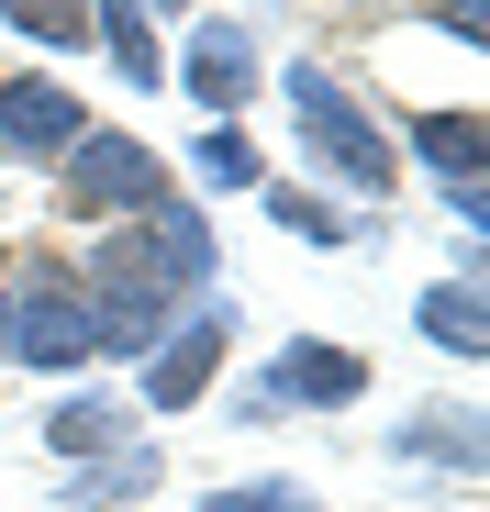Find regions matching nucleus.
Returning <instances> with one entry per match:
<instances>
[{
	"label": "nucleus",
	"instance_id": "3",
	"mask_svg": "<svg viewBox=\"0 0 490 512\" xmlns=\"http://www.w3.org/2000/svg\"><path fill=\"white\" fill-rule=\"evenodd\" d=\"M12 357L0 368H34V379H78V368H101L90 357V301H78V268L56 245H34V256H12Z\"/></svg>",
	"mask_w": 490,
	"mask_h": 512
},
{
	"label": "nucleus",
	"instance_id": "7",
	"mask_svg": "<svg viewBox=\"0 0 490 512\" xmlns=\"http://www.w3.org/2000/svg\"><path fill=\"white\" fill-rule=\"evenodd\" d=\"M368 379H379V368H368L357 346H323V334H301V346H279V357L257 368V390L279 401V423H290V412H357Z\"/></svg>",
	"mask_w": 490,
	"mask_h": 512
},
{
	"label": "nucleus",
	"instance_id": "14",
	"mask_svg": "<svg viewBox=\"0 0 490 512\" xmlns=\"http://www.w3.org/2000/svg\"><path fill=\"white\" fill-rule=\"evenodd\" d=\"M413 323H424V346H435V357H457V368H468V357L490 346V312H479V268L435 279V290L413 301Z\"/></svg>",
	"mask_w": 490,
	"mask_h": 512
},
{
	"label": "nucleus",
	"instance_id": "16",
	"mask_svg": "<svg viewBox=\"0 0 490 512\" xmlns=\"http://www.w3.org/2000/svg\"><path fill=\"white\" fill-rule=\"evenodd\" d=\"M0 23L34 56H90V0H0Z\"/></svg>",
	"mask_w": 490,
	"mask_h": 512
},
{
	"label": "nucleus",
	"instance_id": "19",
	"mask_svg": "<svg viewBox=\"0 0 490 512\" xmlns=\"http://www.w3.org/2000/svg\"><path fill=\"white\" fill-rule=\"evenodd\" d=\"M323 12H424V0H323Z\"/></svg>",
	"mask_w": 490,
	"mask_h": 512
},
{
	"label": "nucleus",
	"instance_id": "20",
	"mask_svg": "<svg viewBox=\"0 0 490 512\" xmlns=\"http://www.w3.org/2000/svg\"><path fill=\"white\" fill-rule=\"evenodd\" d=\"M0 357H12V279H0Z\"/></svg>",
	"mask_w": 490,
	"mask_h": 512
},
{
	"label": "nucleus",
	"instance_id": "12",
	"mask_svg": "<svg viewBox=\"0 0 490 512\" xmlns=\"http://www.w3.org/2000/svg\"><path fill=\"white\" fill-rule=\"evenodd\" d=\"M90 56H112V78L123 90H168V56H156V23L134 12V0H90Z\"/></svg>",
	"mask_w": 490,
	"mask_h": 512
},
{
	"label": "nucleus",
	"instance_id": "18",
	"mask_svg": "<svg viewBox=\"0 0 490 512\" xmlns=\"http://www.w3.org/2000/svg\"><path fill=\"white\" fill-rule=\"evenodd\" d=\"M424 12H435V23L457 34V45H479V0H424Z\"/></svg>",
	"mask_w": 490,
	"mask_h": 512
},
{
	"label": "nucleus",
	"instance_id": "13",
	"mask_svg": "<svg viewBox=\"0 0 490 512\" xmlns=\"http://www.w3.org/2000/svg\"><path fill=\"white\" fill-rule=\"evenodd\" d=\"M268 179H279V167H268V145L245 134V123H201V134H190V190H234V201H257Z\"/></svg>",
	"mask_w": 490,
	"mask_h": 512
},
{
	"label": "nucleus",
	"instance_id": "4",
	"mask_svg": "<svg viewBox=\"0 0 490 512\" xmlns=\"http://www.w3.org/2000/svg\"><path fill=\"white\" fill-rule=\"evenodd\" d=\"M223 357H234V301L212 290V301H190L168 323V346L134 368V412H201L212 379H223Z\"/></svg>",
	"mask_w": 490,
	"mask_h": 512
},
{
	"label": "nucleus",
	"instance_id": "10",
	"mask_svg": "<svg viewBox=\"0 0 490 512\" xmlns=\"http://www.w3.org/2000/svg\"><path fill=\"white\" fill-rule=\"evenodd\" d=\"M390 145H401V167H424V179L446 190V179H479V156H490V123H479L468 101H446V112H413V123H401Z\"/></svg>",
	"mask_w": 490,
	"mask_h": 512
},
{
	"label": "nucleus",
	"instance_id": "11",
	"mask_svg": "<svg viewBox=\"0 0 490 512\" xmlns=\"http://www.w3.org/2000/svg\"><path fill=\"white\" fill-rule=\"evenodd\" d=\"M123 435H145L123 390H56V412H45V457H67V468H90V457H112Z\"/></svg>",
	"mask_w": 490,
	"mask_h": 512
},
{
	"label": "nucleus",
	"instance_id": "8",
	"mask_svg": "<svg viewBox=\"0 0 490 512\" xmlns=\"http://www.w3.org/2000/svg\"><path fill=\"white\" fill-rule=\"evenodd\" d=\"M401 468H446V479H479V457H490V423H479V401H424L413 423H390L379 435Z\"/></svg>",
	"mask_w": 490,
	"mask_h": 512
},
{
	"label": "nucleus",
	"instance_id": "17",
	"mask_svg": "<svg viewBox=\"0 0 490 512\" xmlns=\"http://www.w3.org/2000/svg\"><path fill=\"white\" fill-rule=\"evenodd\" d=\"M201 512H323V501H312L301 479H223Z\"/></svg>",
	"mask_w": 490,
	"mask_h": 512
},
{
	"label": "nucleus",
	"instance_id": "5",
	"mask_svg": "<svg viewBox=\"0 0 490 512\" xmlns=\"http://www.w3.org/2000/svg\"><path fill=\"white\" fill-rule=\"evenodd\" d=\"M78 134H90V101H78L56 67H12L0 78V167H56Z\"/></svg>",
	"mask_w": 490,
	"mask_h": 512
},
{
	"label": "nucleus",
	"instance_id": "9",
	"mask_svg": "<svg viewBox=\"0 0 490 512\" xmlns=\"http://www.w3.org/2000/svg\"><path fill=\"white\" fill-rule=\"evenodd\" d=\"M156 479H168V446H156V435H123L112 457L67 468L56 512H145V501H156Z\"/></svg>",
	"mask_w": 490,
	"mask_h": 512
},
{
	"label": "nucleus",
	"instance_id": "15",
	"mask_svg": "<svg viewBox=\"0 0 490 512\" xmlns=\"http://www.w3.org/2000/svg\"><path fill=\"white\" fill-rule=\"evenodd\" d=\"M257 201H268V223H279V234H301V245H368V223H357L335 190H312V179H268Z\"/></svg>",
	"mask_w": 490,
	"mask_h": 512
},
{
	"label": "nucleus",
	"instance_id": "1",
	"mask_svg": "<svg viewBox=\"0 0 490 512\" xmlns=\"http://www.w3.org/2000/svg\"><path fill=\"white\" fill-rule=\"evenodd\" d=\"M279 101H290V145H301V167H312V190H335V201H390V190H401L390 123H379L323 56H279Z\"/></svg>",
	"mask_w": 490,
	"mask_h": 512
},
{
	"label": "nucleus",
	"instance_id": "2",
	"mask_svg": "<svg viewBox=\"0 0 490 512\" xmlns=\"http://www.w3.org/2000/svg\"><path fill=\"white\" fill-rule=\"evenodd\" d=\"M45 179H56V212H67V223H134V212H156V201L179 190L168 156H156L145 134H123V123H90Z\"/></svg>",
	"mask_w": 490,
	"mask_h": 512
},
{
	"label": "nucleus",
	"instance_id": "6",
	"mask_svg": "<svg viewBox=\"0 0 490 512\" xmlns=\"http://www.w3.org/2000/svg\"><path fill=\"white\" fill-rule=\"evenodd\" d=\"M168 78L201 101V123H245V101L268 90V45L245 23H190V45L168 56Z\"/></svg>",
	"mask_w": 490,
	"mask_h": 512
}]
</instances>
